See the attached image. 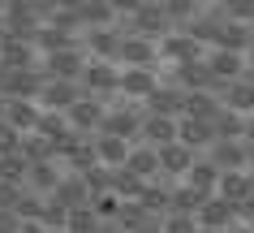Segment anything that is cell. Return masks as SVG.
<instances>
[{
  "label": "cell",
  "instance_id": "obj_15",
  "mask_svg": "<svg viewBox=\"0 0 254 233\" xmlns=\"http://www.w3.org/2000/svg\"><path fill=\"white\" fill-rule=\"evenodd\" d=\"M177 121L181 117H168V112H147V121H142V143H151V147H164V143H173L177 138Z\"/></svg>",
  "mask_w": 254,
  "mask_h": 233
},
{
  "label": "cell",
  "instance_id": "obj_12",
  "mask_svg": "<svg viewBox=\"0 0 254 233\" xmlns=\"http://www.w3.org/2000/svg\"><path fill=\"white\" fill-rule=\"evenodd\" d=\"M129 151H134V143L125 134H112V130H99V134H95V155H99V164L121 168L129 160Z\"/></svg>",
  "mask_w": 254,
  "mask_h": 233
},
{
  "label": "cell",
  "instance_id": "obj_14",
  "mask_svg": "<svg viewBox=\"0 0 254 233\" xmlns=\"http://www.w3.org/2000/svg\"><path fill=\"white\" fill-rule=\"evenodd\" d=\"M220 99H224V108H233V112H246L250 117L254 112V78H233V82H224L220 86Z\"/></svg>",
  "mask_w": 254,
  "mask_h": 233
},
{
  "label": "cell",
  "instance_id": "obj_19",
  "mask_svg": "<svg viewBox=\"0 0 254 233\" xmlns=\"http://www.w3.org/2000/svg\"><path fill=\"white\" fill-rule=\"evenodd\" d=\"M121 43H125V35H112V26H95L91 30V56H112L117 61Z\"/></svg>",
  "mask_w": 254,
  "mask_h": 233
},
{
  "label": "cell",
  "instance_id": "obj_16",
  "mask_svg": "<svg viewBox=\"0 0 254 233\" xmlns=\"http://www.w3.org/2000/svg\"><path fill=\"white\" fill-rule=\"evenodd\" d=\"M220 173H224V168L207 155V160H194V168H190L181 181H186V186H194L198 194H215V190H220Z\"/></svg>",
  "mask_w": 254,
  "mask_h": 233
},
{
  "label": "cell",
  "instance_id": "obj_24",
  "mask_svg": "<svg viewBox=\"0 0 254 233\" xmlns=\"http://www.w3.org/2000/svg\"><path fill=\"white\" fill-rule=\"evenodd\" d=\"M246 138H250V147H254V112L246 117Z\"/></svg>",
  "mask_w": 254,
  "mask_h": 233
},
{
  "label": "cell",
  "instance_id": "obj_10",
  "mask_svg": "<svg viewBox=\"0 0 254 233\" xmlns=\"http://www.w3.org/2000/svg\"><path fill=\"white\" fill-rule=\"evenodd\" d=\"M65 173H69V168H61V160H56V155H43V160H30V168H26V186L52 199V190L61 186V177H65Z\"/></svg>",
  "mask_w": 254,
  "mask_h": 233
},
{
  "label": "cell",
  "instance_id": "obj_1",
  "mask_svg": "<svg viewBox=\"0 0 254 233\" xmlns=\"http://www.w3.org/2000/svg\"><path fill=\"white\" fill-rule=\"evenodd\" d=\"M121 61H112V56H91L86 61V69H82V86L86 91H95V95H121Z\"/></svg>",
  "mask_w": 254,
  "mask_h": 233
},
{
  "label": "cell",
  "instance_id": "obj_27",
  "mask_svg": "<svg viewBox=\"0 0 254 233\" xmlns=\"http://www.w3.org/2000/svg\"><path fill=\"white\" fill-rule=\"evenodd\" d=\"M202 4H207V0H202Z\"/></svg>",
  "mask_w": 254,
  "mask_h": 233
},
{
  "label": "cell",
  "instance_id": "obj_4",
  "mask_svg": "<svg viewBox=\"0 0 254 233\" xmlns=\"http://www.w3.org/2000/svg\"><path fill=\"white\" fill-rule=\"evenodd\" d=\"M121 65H164L160 56V39H151V35H138V30H129L125 35V43H121Z\"/></svg>",
  "mask_w": 254,
  "mask_h": 233
},
{
  "label": "cell",
  "instance_id": "obj_13",
  "mask_svg": "<svg viewBox=\"0 0 254 233\" xmlns=\"http://www.w3.org/2000/svg\"><path fill=\"white\" fill-rule=\"evenodd\" d=\"M177 138L190 143L194 151H202V147H211V143H215V121L194 117V112H181V121H177Z\"/></svg>",
  "mask_w": 254,
  "mask_h": 233
},
{
  "label": "cell",
  "instance_id": "obj_18",
  "mask_svg": "<svg viewBox=\"0 0 254 233\" xmlns=\"http://www.w3.org/2000/svg\"><path fill=\"white\" fill-rule=\"evenodd\" d=\"M82 30H95V26H112V0H82Z\"/></svg>",
  "mask_w": 254,
  "mask_h": 233
},
{
  "label": "cell",
  "instance_id": "obj_5",
  "mask_svg": "<svg viewBox=\"0 0 254 233\" xmlns=\"http://www.w3.org/2000/svg\"><path fill=\"white\" fill-rule=\"evenodd\" d=\"M155 86H160V65H125L121 69V95L147 99Z\"/></svg>",
  "mask_w": 254,
  "mask_h": 233
},
{
  "label": "cell",
  "instance_id": "obj_23",
  "mask_svg": "<svg viewBox=\"0 0 254 233\" xmlns=\"http://www.w3.org/2000/svg\"><path fill=\"white\" fill-rule=\"evenodd\" d=\"M138 4H142V0H112V9H121V13H134Z\"/></svg>",
  "mask_w": 254,
  "mask_h": 233
},
{
  "label": "cell",
  "instance_id": "obj_7",
  "mask_svg": "<svg viewBox=\"0 0 254 233\" xmlns=\"http://www.w3.org/2000/svg\"><path fill=\"white\" fill-rule=\"evenodd\" d=\"M207 151H211V160L220 168H250V155H254V147H250L246 134L241 138H215Z\"/></svg>",
  "mask_w": 254,
  "mask_h": 233
},
{
  "label": "cell",
  "instance_id": "obj_3",
  "mask_svg": "<svg viewBox=\"0 0 254 233\" xmlns=\"http://www.w3.org/2000/svg\"><path fill=\"white\" fill-rule=\"evenodd\" d=\"M207 65H211V74L220 78V86H224V82H233V78L246 74L250 52H241V48H224V43H211V48H207Z\"/></svg>",
  "mask_w": 254,
  "mask_h": 233
},
{
  "label": "cell",
  "instance_id": "obj_6",
  "mask_svg": "<svg viewBox=\"0 0 254 233\" xmlns=\"http://www.w3.org/2000/svg\"><path fill=\"white\" fill-rule=\"evenodd\" d=\"M142 104H147V112H168V117H181V112L190 108V91H186L181 82H160L147 99H142Z\"/></svg>",
  "mask_w": 254,
  "mask_h": 233
},
{
  "label": "cell",
  "instance_id": "obj_9",
  "mask_svg": "<svg viewBox=\"0 0 254 233\" xmlns=\"http://www.w3.org/2000/svg\"><path fill=\"white\" fill-rule=\"evenodd\" d=\"M86 61H91V52H82V48H56V52L43 56V69L48 74H56V78H78L82 82V69H86Z\"/></svg>",
  "mask_w": 254,
  "mask_h": 233
},
{
  "label": "cell",
  "instance_id": "obj_21",
  "mask_svg": "<svg viewBox=\"0 0 254 233\" xmlns=\"http://www.w3.org/2000/svg\"><path fill=\"white\" fill-rule=\"evenodd\" d=\"M22 138H26V130H17L9 117H0V151H17Z\"/></svg>",
  "mask_w": 254,
  "mask_h": 233
},
{
  "label": "cell",
  "instance_id": "obj_8",
  "mask_svg": "<svg viewBox=\"0 0 254 233\" xmlns=\"http://www.w3.org/2000/svg\"><path fill=\"white\" fill-rule=\"evenodd\" d=\"M194 160H198V151L190 147V143H181V138H173V143H164L160 147V168H164V177H173L181 181L194 168Z\"/></svg>",
  "mask_w": 254,
  "mask_h": 233
},
{
  "label": "cell",
  "instance_id": "obj_17",
  "mask_svg": "<svg viewBox=\"0 0 254 233\" xmlns=\"http://www.w3.org/2000/svg\"><path fill=\"white\" fill-rule=\"evenodd\" d=\"M125 168H129V173H138L142 181H155V177L164 173V168H160V147H151V143L134 147V151H129V160H125Z\"/></svg>",
  "mask_w": 254,
  "mask_h": 233
},
{
  "label": "cell",
  "instance_id": "obj_26",
  "mask_svg": "<svg viewBox=\"0 0 254 233\" xmlns=\"http://www.w3.org/2000/svg\"><path fill=\"white\" fill-rule=\"evenodd\" d=\"M250 173H254V155H250Z\"/></svg>",
  "mask_w": 254,
  "mask_h": 233
},
{
  "label": "cell",
  "instance_id": "obj_2",
  "mask_svg": "<svg viewBox=\"0 0 254 233\" xmlns=\"http://www.w3.org/2000/svg\"><path fill=\"white\" fill-rule=\"evenodd\" d=\"M69 121H73V130H82V134H99V130H104V121H108L104 95L82 91V95L73 99V108H69Z\"/></svg>",
  "mask_w": 254,
  "mask_h": 233
},
{
  "label": "cell",
  "instance_id": "obj_22",
  "mask_svg": "<svg viewBox=\"0 0 254 233\" xmlns=\"http://www.w3.org/2000/svg\"><path fill=\"white\" fill-rule=\"evenodd\" d=\"M224 13L241 17V22H254V0H224Z\"/></svg>",
  "mask_w": 254,
  "mask_h": 233
},
{
  "label": "cell",
  "instance_id": "obj_25",
  "mask_svg": "<svg viewBox=\"0 0 254 233\" xmlns=\"http://www.w3.org/2000/svg\"><path fill=\"white\" fill-rule=\"evenodd\" d=\"M250 65H254V43H250Z\"/></svg>",
  "mask_w": 254,
  "mask_h": 233
},
{
  "label": "cell",
  "instance_id": "obj_20",
  "mask_svg": "<svg viewBox=\"0 0 254 233\" xmlns=\"http://www.w3.org/2000/svg\"><path fill=\"white\" fill-rule=\"evenodd\" d=\"M160 4L168 9V17H173L177 26H186L190 17L198 13V4H202V0H160Z\"/></svg>",
  "mask_w": 254,
  "mask_h": 233
},
{
  "label": "cell",
  "instance_id": "obj_11",
  "mask_svg": "<svg viewBox=\"0 0 254 233\" xmlns=\"http://www.w3.org/2000/svg\"><path fill=\"white\" fill-rule=\"evenodd\" d=\"M82 91H86V86H82L78 78H56V74H52V78L43 82V91H39V104H43V108H65L69 112Z\"/></svg>",
  "mask_w": 254,
  "mask_h": 233
}]
</instances>
